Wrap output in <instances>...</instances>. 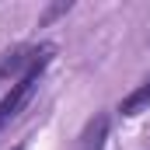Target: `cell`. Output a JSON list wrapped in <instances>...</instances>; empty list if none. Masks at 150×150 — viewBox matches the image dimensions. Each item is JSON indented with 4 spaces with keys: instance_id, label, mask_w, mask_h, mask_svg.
I'll list each match as a JSON object with an SVG mask.
<instances>
[{
    "instance_id": "4",
    "label": "cell",
    "mask_w": 150,
    "mask_h": 150,
    "mask_svg": "<svg viewBox=\"0 0 150 150\" xmlns=\"http://www.w3.org/2000/svg\"><path fill=\"white\" fill-rule=\"evenodd\" d=\"M150 108V77L133 91V94H126L122 101H119V112L122 115H140V112H147Z\"/></svg>"
},
{
    "instance_id": "2",
    "label": "cell",
    "mask_w": 150,
    "mask_h": 150,
    "mask_svg": "<svg viewBox=\"0 0 150 150\" xmlns=\"http://www.w3.org/2000/svg\"><path fill=\"white\" fill-rule=\"evenodd\" d=\"M38 52H42V45H38V49H28V45L7 49V52L0 56V87H4V84H18V80L25 77V70L38 59Z\"/></svg>"
},
{
    "instance_id": "1",
    "label": "cell",
    "mask_w": 150,
    "mask_h": 150,
    "mask_svg": "<svg viewBox=\"0 0 150 150\" xmlns=\"http://www.w3.org/2000/svg\"><path fill=\"white\" fill-rule=\"evenodd\" d=\"M52 45H42V52H38V59L25 70V77L18 80V84H11V91H7V98L0 101V129L14 119V115L21 112L28 101H32V94H35V87H38V80H42V74H45V67H49V59H52Z\"/></svg>"
},
{
    "instance_id": "3",
    "label": "cell",
    "mask_w": 150,
    "mask_h": 150,
    "mask_svg": "<svg viewBox=\"0 0 150 150\" xmlns=\"http://www.w3.org/2000/svg\"><path fill=\"white\" fill-rule=\"evenodd\" d=\"M105 133H108V119H105V115H94V119L84 126V133H80V150H101Z\"/></svg>"
},
{
    "instance_id": "5",
    "label": "cell",
    "mask_w": 150,
    "mask_h": 150,
    "mask_svg": "<svg viewBox=\"0 0 150 150\" xmlns=\"http://www.w3.org/2000/svg\"><path fill=\"white\" fill-rule=\"evenodd\" d=\"M11 150H28V147H25V143H21V147H11Z\"/></svg>"
}]
</instances>
